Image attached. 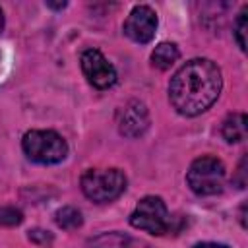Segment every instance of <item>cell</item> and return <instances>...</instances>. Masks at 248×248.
Segmentation results:
<instances>
[{
  "mask_svg": "<svg viewBox=\"0 0 248 248\" xmlns=\"http://www.w3.org/2000/svg\"><path fill=\"white\" fill-rule=\"evenodd\" d=\"M221 85L223 78L215 62L207 58H192L174 72L169 83V99L176 112L196 116L217 101Z\"/></svg>",
  "mask_w": 248,
  "mask_h": 248,
  "instance_id": "obj_1",
  "label": "cell"
},
{
  "mask_svg": "<svg viewBox=\"0 0 248 248\" xmlns=\"http://www.w3.org/2000/svg\"><path fill=\"white\" fill-rule=\"evenodd\" d=\"M23 153L29 161L39 165H56L68 153L66 140L54 130H29L21 140Z\"/></svg>",
  "mask_w": 248,
  "mask_h": 248,
  "instance_id": "obj_2",
  "label": "cell"
},
{
  "mask_svg": "<svg viewBox=\"0 0 248 248\" xmlns=\"http://www.w3.org/2000/svg\"><path fill=\"white\" fill-rule=\"evenodd\" d=\"M81 192L97 202L107 203L116 200L126 190V176L120 169H89L81 174Z\"/></svg>",
  "mask_w": 248,
  "mask_h": 248,
  "instance_id": "obj_3",
  "label": "cell"
},
{
  "mask_svg": "<svg viewBox=\"0 0 248 248\" xmlns=\"http://www.w3.org/2000/svg\"><path fill=\"white\" fill-rule=\"evenodd\" d=\"M186 182L190 190L198 196H213L223 190L225 182V165L211 155H202L192 161L188 172H186Z\"/></svg>",
  "mask_w": 248,
  "mask_h": 248,
  "instance_id": "obj_4",
  "label": "cell"
},
{
  "mask_svg": "<svg viewBox=\"0 0 248 248\" xmlns=\"http://www.w3.org/2000/svg\"><path fill=\"white\" fill-rule=\"evenodd\" d=\"M130 225L149 234H165L170 229V215L159 196H145L130 215Z\"/></svg>",
  "mask_w": 248,
  "mask_h": 248,
  "instance_id": "obj_5",
  "label": "cell"
},
{
  "mask_svg": "<svg viewBox=\"0 0 248 248\" xmlns=\"http://www.w3.org/2000/svg\"><path fill=\"white\" fill-rule=\"evenodd\" d=\"M81 70L87 81L97 87V89H108L116 81V70L114 66L103 56L101 50L97 48H87L81 52Z\"/></svg>",
  "mask_w": 248,
  "mask_h": 248,
  "instance_id": "obj_6",
  "label": "cell"
},
{
  "mask_svg": "<svg viewBox=\"0 0 248 248\" xmlns=\"http://www.w3.org/2000/svg\"><path fill=\"white\" fill-rule=\"evenodd\" d=\"M124 35L132 39L134 43L145 45L155 37L157 31V14L149 6H136L130 16L126 17L124 25Z\"/></svg>",
  "mask_w": 248,
  "mask_h": 248,
  "instance_id": "obj_7",
  "label": "cell"
},
{
  "mask_svg": "<svg viewBox=\"0 0 248 248\" xmlns=\"http://www.w3.org/2000/svg\"><path fill=\"white\" fill-rule=\"evenodd\" d=\"M116 122H118V130H120L122 136H126V138L141 136L147 130V126H149V114H147L145 105L140 103V101L126 103L118 110Z\"/></svg>",
  "mask_w": 248,
  "mask_h": 248,
  "instance_id": "obj_8",
  "label": "cell"
},
{
  "mask_svg": "<svg viewBox=\"0 0 248 248\" xmlns=\"http://www.w3.org/2000/svg\"><path fill=\"white\" fill-rule=\"evenodd\" d=\"M246 130H248L246 114H242V112H232V114H229V116L223 120L221 136L225 138V141L236 143V141L246 140Z\"/></svg>",
  "mask_w": 248,
  "mask_h": 248,
  "instance_id": "obj_9",
  "label": "cell"
},
{
  "mask_svg": "<svg viewBox=\"0 0 248 248\" xmlns=\"http://www.w3.org/2000/svg\"><path fill=\"white\" fill-rule=\"evenodd\" d=\"M178 56H180V52L174 43H161L151 52V64L159 70H169L178 60Z\"/></svg>",
  "mask_w": 248,
  "mask_h": 248,
  "instance_id": "obj_10",
  "label": "cell"
},
{
  "mask_svg": "<svg viewBox=\"0 0 248 248\" xmlns=\"http://www.w3.org/2000/svg\"><path fill=\"white\" fill-rule=\"evenodd\" d=\"M83 248H130V236L124 232H103L85 242Z\"/></svg>",
  "mask_w": 248,
  "mask_h": 248,
  "instance_id": "obj_11",
  "label": "cell"
},
{
  "mask_svg": "<svg viewBox=\"0 0 248 248\" xmlns=\"http://www.w3.org/2000/svg\"><path fill=\"white\" fill-rule=\"evenodd\" d=\"M54 221H56V225H58L60 229H64V231H74V229L81 227V223H83L79 209H76V207H72V205L60 207V209L56 211V215H54Z\"/></svg>",
  "mask_w": 248,
  "mask_h": 248,
  "instance_id": "obj_12",
  "label": "cell"
},
{
  "mask_svg": "<svg viewBox=\"0 0 248 248\" xmlns=\"http://www.w3.org/2000/svg\"><path fill=\"white\" fill-rule=\"evenodd\" d=\"M21 219H23V215H21L19 209H16L12 205H0V225L16 227V225L21 223Z\"/></svg>",
  "mask_w": 248,
  "mask_h": 248,
  "instance_id": "obj_13",
  "label": "cell"
},
{
  "mask_svg": "<svg viewBox=\"0 0 248 248\" xmlns=\"http://www.w3.org/2000/svg\"><path fill=\"white\" fill-rule=\"evenodd\" d=\"M244 33H246V8L238 14L236 21H234V37H236V43L242 50H246V39H244Z\"/></svg>",
  "mask_w": 248,
  "mask_h": 248,
  "instance_id": "obj_14",
  "label": "cell"
},
{
  "mask_svg": "<svg viewBox=\"0 0 248 248\" xmlns=\"http://www.w3.org/2000/svg\"><path fill=\"white\" fill-rule=\"evenodd\" d=\"M29 238H31L33 242L41 244V246H48V244L52 242V234H50L48 231H41V229L31 231V232H29Z\"/></svg>",
  "mask_w": 248,
  "mask_h": 248,
  "instance_id": "obj_15",
  "label": "cell"
},
{
  "mask_svg": "<svg viewBox=\"0 0 248 248\" xmlns=\"http://www.w3.org/2000/svg\"><path fill=\"white\" fill-rule=\"evenodd\" d=\"M194 248H229L227 244H219V242H200Z\"/></svg>",
  "mask_w": 248,
  "mask_h": 248,
  "instance_id": "obj_16",
  "label": "cell"
},
{
  "mask_svg": "<svg viewBox=\"0 0 248 248\" xmlns=\"http://www.w3.org/2000/svg\"><path fill=\"white\" fill-rule=\"evenodd\" d=\"M2 27H4V14H2V8H0V31H2Z\"/></svg>",
  "mask_w": 248,
  "mask_h": 248,
  "instance_id": "obj_17",
  "label": "cell"
}]
</instances>
